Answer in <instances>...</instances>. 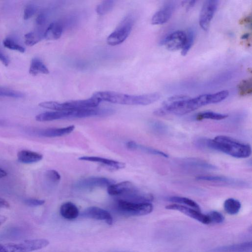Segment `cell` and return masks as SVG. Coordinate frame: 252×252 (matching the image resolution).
<instances>
[{"mask_svg":"<svg viewBox=\"0 0 252 252\" xmlns=\"http://www.w3.org/2000/svg\"><path fill=\"white\" fill-rule=\"evenodd\" d=\"M229 95L227 90L213 94H203L193 98L185 95L171 96L162 103V107L156 110L154 113L157 116L173 114L184 115L208 104L220 102Z\"/></svg>","mask_w":252,"mask_h":252,"instance_id":"cell-1","label":"cell"},{"mask_svg":"<svg viewBox=\"0 0 252 252\" xmlns=\"http://www.w3.org/2000/svg\"><path fill=\"white\" fill-rule=\"evenodd\" d=\"M207 148L237 158H247L252 153L251 147L228 136L219 135L203 142Z\"/></svg>","mask_w":252,"mask_h":252,"instance_id":"cell-2","label":"cell"},{"mask_svg":"<svg viewBox=\"0 0 252 252\" xmlns=\"http://www.w3.org/2000/svg\"><path fill=\"white\" fill-rule=\"evenodd\" d=\"M101 101L129 105H147L158 100L160 95L157 93L130 95L111 91L97 92L93 94Z\"/></svg>","mask_w":252,"mask_h":252,"instance_id":"cell-3","label":"cell"},{"mask_svg":"<svg viewBox=\"0 0 252 252\" xmlns=\"http://www.w3.org/2000/svg\"><path fill=\"white\" fill-rule=\"evenodd\" d=\"M49 241L45 239L27 240L19 243L0 244V252H32L46 247Z\"/></svg>","mask_w":252,"mask_h":252,"instance_id":"cell-4","label":"cell"},{"mask_svg":"<svg viewBox=\"0 0 252 252\" xmlns=\"http://www.w3.org/2000/svg\"><path fill=\"white\" fill-rule=\"evenodd\" d=\"M101 101L94 94L89 98L83 100H69L64 102L51 101L49 109L55 111H67L96 108Z\"/></svg>","mask_w":252,"mask_h":252,"instance_id":"cell-5","label":"cell"},{"mask_svg":"<svg viewBox=\"0 0 252 252\" xmlns=\"http://www.w3.org/2000/svg\"><path fill=\"white\" fill-rule=\"evenodd\" d=\"M118 212L126 216H140L151 213L153 206L151 203H134L118 199L116 204Z\"/></svg>","mask_w":252,"mask_h":252,"instance_id":"cell-6","label":"cell"},{"mask_svg":"<svg viewBox=\"0 0 252 252\" xmlns=\"http://www.w3.org/2000/svg\"><path fill=\"white\" fill-rule=\"evenodd\" d=\"M134 18L132 14L126 16L116 29L107 38V43L111 46H116L123 42L130 34Z\"/></svg>","mask_w":252,"mask_h":252,"instance_id":"cell-7","label":"cell"},{"mask_svg":"<svg viewBox=\"0 0 252 252\" xmlns=\"http://www.w3.org/2000/svg\"><path fill=\"white\" fill-rule=\"evenodd\" d=\"M114 183L113 180L105 177H90L77 181L74 188L78 190H90L96 188L108 187Z\"/></svg>","mask_w":252,"mask_h":252,"instance_id":"cell-8","label":"cell"},{"mask_svg":"<svg viewBox=\"0 0 252 252\" xmlns=\"http://www.w3.org/2000/svg\"><path fill=\"white\" fill-rule=\"evenodd\" d=\"M218 5V0H208L204 2L199 15V24L204 31L208 30Z\"/></svg>","mask_w":252,"mask_h":252,"instance_id":"cell-9","label":"cell"},{"mask_svg":"<svg viewBox=\"0 0 252 252\" xmlns=\"http://www.w3.org/2000/svg\"><path fill=\"white\" fill-rule=\"evenodd\" d=\"M186 39V33L182 31H176L167 35L161 41L165 48L171 51L182 49Z\"/></svg>","mask_w":252,"mask_h":252,"instance_id":"cell-10","label":"cell"},{"mask_svg":"<svg viewBox=\"0 0 252 252\" xmlns=\"http://www.w3.org/2000/svg\"><path fill=\"white\" fill-rule=\"evenodd\" d=\"M165 208L168 210L179 211L203 224H209L211 223L207 215L203 214L200 211L194 209L177 204L168 205L165 207Z\"/></svg>","mask_w":252,"mask_h":252,"instance_id":"cell-11","label":"cell"},{"mask_svg":"<svg viewBox=\"0 0 252 252\" xmlns=\"http://www.w3.org/2000/svg\"><path fill=\"white\" fill-rule=\"evenodd\" d=\"M175 7L174 2L166 3L153 15L151 23L154 25H159L166 23L172 17Z\"/></svg>","mask_w":252,"mask_h":252,"instance_id":"cell-12","label":"cell"},{"mask_svg":"<svg viewBox=\"0 0 252 252\" xmlns=\"http://www.w3.org/2000/svg\"><path fill=\"white\" fill-rule=\"evenodd\" d=\"M80 215L84 218L105 221L109 225L113 223V217L110 213L98 207H90L84 210Z\"/></svg>","mask_w":252,"mask_h":252,"instance_id":"cell-13","label":"cell"},{"mask_svg":"<svg viewBox=\"0 0 252 252\" xmlns=\"http://www.w3.org/2000/svg\"><path fill=\"white\" fill-rule=\"evenodd\" d=\"M137 188L129 181L113 184L107 187L108 193L112 196L121 197L131 192Z\"/></svg>","mask_w":252,"mask_h":252,"instance_id":"cell-14","label":"cell"},{"mask_svg":"<svg viewBox=\"0 0 252 252\" xmlns=\"http://www.w3.org/2000/svg\"><path fill=\"white\" fill-rule=\"evenodd\" d=\"M78 159L99 163L112 170L121 169L126 167V164L124 162L98 157L83 156L79 158Z\"/></svg>","mask_w":252,"mask_h":252,"instance_id":"cell-15","label":"cell"},{"mask_svg":"<svg viewBox=\"0 0 252 252\" xmlns=\"http://www.w3.org/2000/svg\"><path fill=\"white\" fill-rule=\"evenodd\" d=\"M214 252H252L251 242L233 244L217 248L213 250Z\"/></svg>","mask_w":252,"mask_h":252,"instance_id":"cell-16","label":"cell"},{"mask_svg":"<svg viewBox=\"0 0 252 252\" xmlns=\"http://www.w3.org/2000/svg\"><path fill=\"white\" fill-rule=\"evenodd\" d=\"M63 31V25L60 22L50 24L43 33V37L47 40H56L60 38Z\"/></svg>","mask_w":252,"mask_h":252,"instance_id":"cell-17","label":"cell"},{"mask_svg":"<svg viewBox=\"0 0 252 252\" xmlns=\"http://www.w3.org/2000/svg\"><path fill=\"white\" fill-rule=\"evenodd\" d=\"M74 128L73 125L61 128H49L41 130L39 134L46 137H60L70 133Z\"/></svg>","mask_w":252,"mask_h":252,"instance_id":"cell-18","label":"cell"},{"mask_svg":"<svg viewBox=\"0 0 252 252\" xmlns=\"http://www.w3.org/2000/svg\"><path fill=\"white\" fill-rule=\"evenodd\" d=\"M17 158L20 162L29 164L39 161L42 159L43 155L35 152L24 150L17 153Z\"/></svg>","mask_w":252,"mask_h":252,"instance_id":"cell-19","label":"cell"},{"mask_svg":"<svg viewBox=\"0 0 252 252\" xmlns=\"http://www.w3.org/2000/svg\"><path fill=\"white\" fill-rule=\"evenodd\" d=\"M61 216L67 220L76 219L79 215V211L77 207L71 202L63 203L60 207Z\"/></svg>","mask_w":252,"mask_h":252,"instance_id":"cell-20","label":"cell"},{"mask_svg":"<svg viewBox=\"0 0 252 252\" xmlns=\"http://www.w3.org/2000/svg\"><path fill=\"white\" fill-rule=\"evenodd\" d=\"M196 179L199 181H203L207 182H215L217 183L227 184L228 185H238L243 183L238 181H236L233 179H231L222 176H199L196 177Z\"/></svg>","mask_w":252,"mask_h":252,"instance_id":"cell-21","label":"cell"},{"mask_svg":"<svg viewBox=\"0 0 252 252\" xmlns=\"http://www.w3.org/2000/svg\"><path fill=\"white\" fill-rule=\"evenodd\" d=\"M65 111H48L37 115L35 116V120L38 122H48L65 119Z\"/></svg>","mask_w":252,"mask_h":252,"instance_id":"cell-22","label":"cell"},{"mask_svg":"<svg viewBox=\"0 0 252 252\" xmlns=\"http://www.w3.org/2000/svg\"><path fill=\"white\" fill-rule=\"evenodd\" d=\"M126 146L128 149L130 150H138L144 153L155 155H158L165 158L168 157L166 154L162 151L151 147H148L141 145L140 144H138L132 141H130L127 142L126 144Z\"/></svg>","mask_w":252,"mask_h":252,"instance_id":"cell-23","label":"cell"},{"mask_svg":"<svg viewBox=\"0 0 252 252\" xmlns=\"http://www.w3.org/2000/svg\"><path fill=\"white\" fill-rule=\"evenodd\" d=\"M29 73L32 76H36L39 74H48L49 71L45 64L38 58L32 59L31 61Z\"/></svg>","mask_w":252,"mask_h":252,"instance_id":"cell-24","label":"cell"},{"mask_svg":"<svg viewBox=\"0 0 252 252\" xmlns=\"http://www.w3.org/2000/svg\"><path fill=\"white\" fill-rule=\"evenodd\" d=\"M223 207L227 214L235 215L239 212L241 207V204L238 200L229 198L224 202Z\"/></svg>","mask_w":252,"mask_h":252,"instance_id":"cell-25","label":"cell"},{"mask_svg":"<svg viewBox=\"0 0 252 252\" xmlns=\"http://www.w3.org/2000/svg\"><path fill=\"white\" fill-rule=\"evenodd\" d=\"M228 117L226 114H221L213 111H204L198 113L195 116L196 120L211 119L215 120H222Z\"/></svg>","mask_w":252,"mask_h":252,"instance_id":"cell-26","label":"cell"},{"mask_svg":"<svg viewBox=\"0 0 252 252\" xmlns=\"http://www.w3.org/2000/svg\"><path fill=\"white\" fill-rule=\"evenodd\" d=\"M169 201L186 205L196 210L200 211V208L198 204L194 201L185 197L172 196L168 199Z\"/></svg>","mask_w":252,"mask_h":252,"instance_id":"cell-27","label":"cell"},{"mask_svg":"<svg viewBox=\"0 0 252 252\" xmlns=\"http://www.w3.org/2000/svg\"><path fill=\"white\" fill-rule=\"evenodd\" d=\"M115 1L112 0H103L96 7V12L99 15H104L110 12L113 8Z\"/></svg>","mask_w":252,"mask_h":252,"instance_id":"cell-28","label":"cell"},{"mask_svg":"<svg viewBox=\"0 0 252 252\" xmlns=\"http://www.w3.org/2000/svg\"><path fill=\"white\" fill-rule=\"evenodd\" d=\"M43 37L39 32H32L26 33L24 36L25 43L28 46H32L37 44Z\"/></svg>","mask_w":252,"mask_h":252,"instance_id":"cell-29","label":"cell"},{"mask_svg":"<svg viewBox=\"0 0 252 252\" xmlns=\"http://www.w3.org/2000/svg\"><path fill=\"white\" fill-rule=\"evenodd\" d=\"M238 91L240 95L251 94L252 92V79L250 78L241 81L238 85Z\"/></svg>","mask_w":252,"mask_h":252,"instance_id":"cell-30","label":"cell"},{"mask_svg":"<svg viewBox=\"0 0 252 252\" xmlns=\"http://www.w3.org/2000/svg\"><path fill=\"white\" fill-rule=\"evenodd\" d=\"M194 38V31L191 29L189 30L186 33V39L181 51L183 56H186L188 54L193 44Z\"/></svg>","mask_w":252,"mask_h":252,"instance_id":"cell-31","label":"cell"},{"mask_svg":"<svg viewBox=\"0 0 252 252\" xmlns=\"http://www.w3.org/2000/svg\"><path fill=\"white\" fill-rule=\"evenodd\" d=\"M3 45L5 48L10 50L16 51L20 53H24L25 51L24 47L10 38L4 39L3 41Z\"/></svg>","mask_w":252,"mask_h":252,"instance_id":"cell-32","label":"cell"},{"mask_svg":"<svg viewBox=\"0 0 252 252\" xmlns=\"http://www.w3.org/2000/svg\"><path fill=\"white\" fill-rule=\"evenodd\" d=\"M0 96L22 98L24 96V95L19 91L0 87Z\"/></svg>","mask_w":252,"mask_h":252,"instance_id":"cell-33","label":"cell"},{"mask_svg":"<svg viewBox=\"0 0 252 252\" xmlns=\"http://www.w3.org/2000/svg\"><path fill=\"white\" fill-rule=\"evenodd\" d=\"M208 216L210 223H220L224 221V216L220 212L216 211H212L210 212Z\"/></svg>","mask_w":252,"mask_h":252,"instance_id":"cell-34","label":"cell"},{"mask_svg":"<svg viewBox=\"0 0 252 252\" xmlns=\"http://www.w3.org/2000/svg\"><path fill=\"white\" fill-rule=\"evenodd\" d=\"M46 179L51 183L58 184L61 180V175L59 172L55 170H49L45 173Z\"/></svg>","mask_w":252,"mask_h":252,"instance_id":"cell-35","label":"cell"},{"mask_svg":"<svg viewBox=\"0 0 252 252\" xmlns=\"http://www.w3.org/2000/svg\"><path fill=\"white\" fill-rule=\"evenodd\" d=\"M37 8L33 4H28L24 10V19L28 20L32 17L36 11Z\"/></svg>","mask_w":252,"mask_h":252,"instance_id":"cell-36","label":"cell"},{"mask_svg":"<svg viewBox=\"0 0 252 252\" xmlns=\"http://www.w3.org/2000/svg\"><path fill=\"white\" fill-rule=\"evenodd\" d=\"M189 163L192 166H194L197 167L203 168H207V169H216V167L214 166L213 165L211 164H209L208 163H206L204 162L198 161L196 160H191L189 162Z\"/></svg>","mask_w":252,"mask_h":252,"instance_id":"cell-37","label":"cell"},{"mask_svg":"<svg viewBox=\"0 0 252 252\" xmlns=\"http://www.w3.org/2000/svg\"><path fill=\"white\" fill-rule=\"evenodd\" d=\"M25 203L30 206H37L43 205L45 201L44 200L37 199H28L25 200Z\"/></svg>","mask_w":252,"mask_h":252,"instance_id":"cell-38","label":"cell"},{"mask_svg":"<svg viewBox=\"0 0 252 252\" xmlns=\"http://www.w3.org/2000/svg\"><path fill=\"white\" fill-rule=\"evenodd\" d=\"M46 19V16L43 13H41L38 14L35 19V23L36 25L41 26L43 25Z\"/></svg>","mask_w":252,"mask_h":252,"instance_id":"cell-39","label":"cell"},{"mask_svg":"<svg viewBox=\"0 0 252 252\" xmlns=\"http://www.w3.org/2000/svg\"><path fill=\"white\" fill-rule=\"evenodd\" d=\"M0 61L5 66H7L9 63V60L7 56L0 50Z\"/></svg>","mask_w":252,"mask_h":252,"instance_id":"cell-40","label":"cell"},{"mask_svg":"<svg viewBox=\"0 0 252 252\" xmlns=\"http://www.w3.org/2000/svg\"><path fill=\"white\" fill-rule=\"evenodd\" d=\"M10 207V204L4 199L0 197V208H8Z\"/></svg>","mask_w":252,"mask_h":252,"instance_id":"cell-41","label":"cell"},{"mask_svg":"<svg viewBox=\"0 0 252 252\" xmlns=\"http://www.w3.org/2000/svg\"><path fill=\"white\" fill-rule=\"evenodd\" d=\"M7 175V172L3 169L0 168V178H2Z\"/></svg>","mask_w":252,"mask_h":252,"instance_id":"cell-42","label":"cell"},{"mask_svg":"<svg viewBox=\"0 0 252 252\" xmlns=\"http://www.w3.org/2000/svg\"><path fill=\"white\" fill-rule=\"evenodd\" d=\"M196 1H189V3L187 4V9L189 10L191 8L193 5L195 4Z\"/></svg>","mask_w":252,"mask_h":252,"instance_id":"cell-43","label":"cell"},{"mask_svg":"<svg viewBox=\"0 0 252 252\" xmlns=\"http://www.w3.org/2000/svg\"><path fill=\"white\" fill-rule=\"evenodd\" d=\"M6 220L4 216L0 215V225H1Z\"/></svg>","mask_w":252,"mask_h":252,"instance_id":"cell-44","label":"cell"},{"mask_svg":"<svg viewBox=\"0 0 252 252\" xmlns=\"http://www.w3.org/2000/svg\"><path fill=\"white\" fill-rule=\"evenodd\" d=\"M249 37V33H245L244 34H243L242 37H241V38L242 39H247L248 37Z\"/></svg>","mask_w":252,"mask_h":252,"instance_id":"cell-45","label":"cell"}]
</instances>
